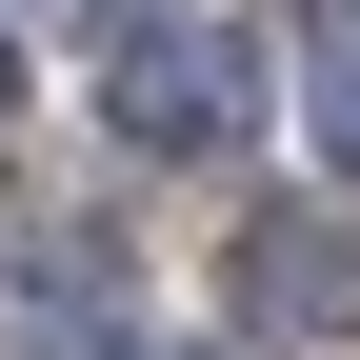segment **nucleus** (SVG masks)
Segmentation results:
<instances>
[{"instance_id": "f257e3e1", "label": "nucleus", "mask_w": 360, "mask_h": 360, "mask_svg": "<svg viewBox=\"0 0 360 360\" xmlns=\"http://www.w3.org/2000/svg\"><path fill=\"white\" fill-rule=\"evenodd\" d=\"M120 120H141V141H240L260 120V60L240 40H141V60H120Z\"/></svg>"}, {"instance_id": "f03ea898", "label": "nucleus", "mask_w": 360, "mask_h": 360, "mask_svg": "<svg viewBox=\"0 0 360 360\" xmlns=\"http://www.w3.org/2000/svg\"><path fill=\"white\" fill-rule=\"evenodd\" d=\"M340 300H360L340 240H321V220H281V240H260V321H340Z\"/></svg>"}, {"instance_id": "20e7f679", "label": "nucleus", "mask_w": 360, "mask_h": 360, "mask_svg": "<svg viewBox=\"0 0 360 360\" xmlns=\"http://www.w3.org/2000/svg\"><path fill=\"white\" fill-rule=\"evenodd\" d=\"M60 20H141V0H60Z\"/></svg>"}, {"instance_id": "7ed1b4c3", "label": "nucleus", "mask_w": 360, "mask_h": 360, "mask_svg": "<svg viewBox=\"0 0 360 360\" xmlns=\"http://www.w3.org/2000/svg\"><path fill=\"white\" fill-rule=\"evenodd\" d=\"M321 141H340V160H360V60H340V101H321Z\"/></svg>"}]
</instances>
